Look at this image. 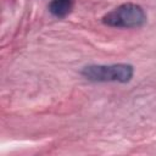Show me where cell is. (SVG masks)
<instances>
[{
	"label": "cell",
	"mask_w": 156,
	"mask_h": 156,
	"mask_svg": "<svg viewBox=\"0 0 156 156\" xmlns=\"http://www.w3.org/2000/svg\"><path fill=\"white\" fill-rule=\"evenodd\" d=\"M82 76L90 82L128 83L134 76V67L129 63L89 65L82 69Z\"/></svg>",
	"instance_id": "cell-1"
},
{
	"label": "cell",
	"mask_w": 156,
	"mask_h": 156,
	"mask_svg": "<svg viewBox=\"0 0 156 156\" xmlns=\"http://www.w3.org/2000/svg\"><path fill=\"white\" fill-rule=\"evenodd\" d=\"M146 22L144 9L136 4L127 2L117 6L102 17V23L116 28H139Z\"/></svg>",
	"instance_id": "cell-2"
},
{
	"label": "cell",
	"mask_w": 156,
	"mask_h": 156,
	"mask_svg": "<svg viewBox=\"0 0 156 156\" xmlns=\"http://www.w3.org/2000/svg\"><path fill=\"white\" fill-rule=\"evenodd\" d=\"M72 5L73 0H51L49 5V11L52 16L57 18H63L71 12Z\"/></svg>",
	"instance_id": "cell-3"
}]
</instances>
